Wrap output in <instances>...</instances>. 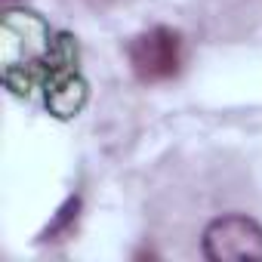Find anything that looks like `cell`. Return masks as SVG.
Masks as SVG:
<instances>
[{
  "label": "cell",
  "instance_id": "obj_1",
  "mask_svg": "<svg viewBox=\"0 0 262 262\" xmlns=\"http://www.w3.org/2000/svg\"><path fill=\"white\" fill-rule=\"evenodd\" d=\"M126 56H129V68L142 83L170 80L179 74L182 65V34L167 25L148 28L129 40Z\"/></svg>",
  "mask_w": 262,
  "mask_h": 262
},
{
  "label": "cell",
  "instance_id": "obj_2",
  "mask_svg": "<svg viewBox=\"0 0 262 262\" xmlns=\"http://www.w3.org/2000/svg\"><path fill=\"white\" fill-rule=\"evenodd\" d=\"M204 256L213 262H262V225L244 213H228L204 228Z\"/></svg>",
  "mask_w": 262,
  "mask_h": 262
},
{
  "label": "cell",
  "instance_id": "obj_3",
  "mask_svg": "<svg viewBox=\"0 0 262 262\" xmlns=\"http://www.w3.org/2000/svg\"><path fill=\"white\" fill-rule=\"evenodd\" d=\"M43 102L56 117H74L86 105V80L77 68H56L43 80Z\"/></svg>",
  "mask_w": 262,
  "mask_h": 262
}]
</instances>
